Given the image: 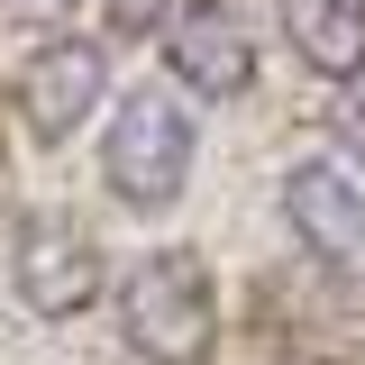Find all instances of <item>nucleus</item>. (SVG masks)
<instances>
[{"label":"nucleus","instance_id":"obj_1","mask_svg":"<svg viewBox=\"0 0 365 365\" xmlns=\"http://www.w3.org/2000/svg\"><path fill=\"white\" fill-rule=\"evenodd\" d=\"M192 155H201V128L174 83H128L119 101H101V182L119 210L165 220L192 182Z\"/></svg>","mask_w":365,"mask_h":365},{"label":"nucleus","instance_id":"obj_2","mask_svg":"<svg viewBox=\"0 0 365 365\" xmlns=\"http://www.w3.org/2000/svg\"><path fill=\"white\" fill-rule=\"evenodd\" d=\"M119 338L146 365H210L220 356V283L192 247H146L119 274Z\"/></svg>","mask_w":365,"mask_h":365},{"label":"nucleus","instance_id":"obj_3","mask_svg":"<svg viewBox=\"0 0 365 365\" xmlns=\"http://www.w3.org/2000/svg\"><path fill=\"white\" fill-rule=\"evenodd\" d=\"M9 283H19V302L37 319H83L101 302V247H91L83 220H64V210H28V220L9 228Z\"/></svg>","mask_w":365,"mask_h":365},{"label":"nucleus","instance_id":"obj_4","mask_svg":"<svg viewBox=\"0 0 365 365\" xmlns=\"http://www.w3.org/2000/svg\"><path fill=\"white\" fill-rule=\"evenodd\" d=\"M165 73L182 101H247L256 91V28L237 0H182L165 19Z\"/></svg>","mask_w":365,"mask_h":365},{"label":"nucleus","instance_id":"obj_5","mask_svg":"<svg viewBox=\"0 0 365 365\" xmlns=\"http://www.w3.org/2000/svg\"><path fill=\"white\" fill-rule=\"evenodd\" d=\"M283 220H292V237L329 274H356L365 283V165H347V155H302L283 174Z\"/></svg>","mask_w":365,"mask_h":365},{"label":"nucleus","instance_id":"obj_6","mask_svg":"<svg viewBox=\"0 0 365 365\" xmlns=\"http://www.w3.org/2000/svg\"><path fill=\"white\" fill-rule=\"evenodd\" d=\"M101 101H110V55H101V37H46L19 64V119H28L37 146H64Z\"/></svg>","mask_w":365,"mask_h":365},{"label":"nucleus","instance_id":"obj_7","mask_svg":"<svg viewBox=\"0 0 365 365\" xmlns=\"http://www.w3.org/2000/svg\"><path fill=\"white\" fill-rule=\"evenodd\" d=\"M283 37L311 73L347 83L365 73V0H283Z\"/></svg>","mask_w":365,"mask_h":365},{"label":"nucleus","instance_id":"obj_8","mask_svg":"<svg viewBox=\"0 0 365 365\" xmlns=\"http://www.w3.org/2000/svg\"><path fill=\"white\" fill-rule=\"evenodd\" d=\"M83 0H0V28H73Z\"/></svg>","mask_w":365,"mask_h":365},{"label":"nucleus","instance_id":"obj_9","mask_svg":"<svg viewBox=\"0 0 365 365\" xmlns=\"http://www.w3.org/2000/svg\"><path fill=\"white\" fill-rule=\"evenodd\" d=\"M101 9H110V28H146V19H155L165 0H101Z\"/></svg>","mask_w":365,"mask_h":365}]
</instances>
